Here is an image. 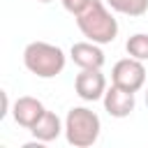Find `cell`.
<instances>
[{"instance_id": "1", "label": "cell", "mask_w": 148, "mask_h": 148, "mask_svg": "<svg viewBox=\"0 0 148 148\" xmlns=\"http://www.w3.org/2000/svg\"><path fill=\"white\" fill-rule=\"evenodd\" d=\"M76 25L81 30V35L95 44H111L118 37V21L113 18V14L106 9V5L102 0H92L88 5V9H83L76 16Z\"/></svg>"}, {"instance_id": "2", "label": "cell", "mask_w": 148, "mask_h": 148, "mask_svg": "<svg viewBox=\"0 0 148 148\" xmlns=\"http://www.w3.org/2000/svg\"><path fill=\"white\" fill-rule=\"evenodd\" d=\"M23 65L37 79H53V76H58L65 69L67 56L56 44H49V42H30L23 49Z\"/></svg>"}, {"instance_id": "3", "label": "cell", "mask_w": 148, "mask_h": 148, "mask_svg": "<svg viewBox=\"0 0 148 148\" xmlns=\"http://www.w3.org/2000/svg\"><path fill=\"white\" fill-rule=\"evenodd\" d=\"M99 116L88 106H72L65 116V139L74 148H88L99 139Z\"/></svg>"}, {"instance_id": "4", "label": "cell", "mask_w": 148, "mask_h": 148, "mask_svg": "<svg viewBox=\"0 0 148 148\" xmlns=\"http://www.w3.org/2000/svg\"><path fill=\"white\" fill-rule=\"evenodd\" d=\"M111 83L130 92H139L146 86V65L132 56L118 60L111 69Z\"/></svg>"}, {"instance_id": "5", "label": "cell", "mask_w": 148, "mask_h": 148, "mask_svg": "<svg viewBox=\"0 0 148 148\" xmlns=\"http://www.w3.org/2000/svg\"><path fill=\"white\" fill-rule=\"evenodd\" d=\"M106 76L102 69H81L74 79V90L83 102H97L106 92Z\"/></svg>"}, {"instance_id": "6", "label": "cell", "mask_w": 148, "mask_h": 148, "mask_svg": "<svg viewBox=\"0 0 148 148\" xmlns=\"http://www.w3.org/2000/svg\"><path fill=\"white\" fill-rule=\"evenodd\" d=\"M102 102H104L106 113L113 116V118H127V116L134 111V106H136L134 92H130V90H125V88H118V86H113V83L106 88Z\"/></svg>"}, {"instance_id": "7", "label": "cell", "mask_w": 148, "mask_h": 148, "mask_svg": "<svg viewBox=\"0 0 148 148\" xmlns=\"http://www.w3.org/2000/svg\"><path fill=\"white\" fill-rule=\"evenodd\" d=\"M69 58L74 60V65H79L81 69H102L106 58L104 51L99 49V44L86 39V42H76L69 49Z\"/></svg>"}, {"instance_id": "8", "label": "cell", "mask_w": 148, "mask_h": 148, "mask_svg": "<svg viewBox=\"0 0 148 148\" xmlns=\"http://www.w3.org/2000/svg\"><path fill=\"white\" fill-rule=\"evenodd\" d=\"M44 104L37 99V97H30V95H23V97H18L16 102H14V106H12V116H14V120L21 125V127H25V130H30L42 116H44Z\"/></svg>"}, {"instance_id": "9", "label": "cell", "mask_w": 148, "mask_h": 148, "mask_svg": "<svg viewBox=\"0 0 148 148\" xmlns=\"http://www.w3.org/2000/svg\"><path fill=\"white\" fill-rule=\"evenodd\" d=\"M60 132H65V123L58 118V113L53 111H44V116L30 127V134L42 141V143H49V141H56L60 136Z\"/></svg>"}, {"instance_id": "10", "label": "cell", "mask_w": 148, "mask_h": 148, "mask_svg": "<svg viewBox=\"0 0 148 148\" xmlns=\"http://www.w3.org/2000/svg\"><path fill=\"white\" fill-rule=\"evenodd\" d=\"M113 12L125 16H143L148 12V0H104Z\"/></svg>"}, {"instance_id": "11", "label": "cell", "mask_w": 148, "mask_h": 148, "mask_svg": "<svg viewBox=\"0 0 148 148\" xmlns=\"http://www.w3.org/2000/svg\"><path fill=\"white\" fill-rule=\"evenodd\" d=\"M125 51H127V56H132V58H136L141 62H148V35L146 32H136V35L127 37Z\"/></svg>"}, {"instance_id": "12", "label": "cell", "mask_w": 148, "mask_h": 148, "mask_svg": "<svg viewBox=\"0 0 148 148\" xmlns=\"http://www.w3.org/2000/svg\"><path fill=\"white\" fill-rule=\"evenodd\" d=\"M60 2H62V7H65L69 14L79 16L83 9H88V5H90L92 0H60Z\"/></svg>"}, {"instance_id": "13", "label": "cell", "mask_w": 148, "mask_h": 148, "mask_svg": "<svg viewBox=\"0 0 148 148\" xmlns=\"http://www.w3.org/2000/svg\"><path fill=\"white\" fill-rule=\"evenodd\" d=\"M9 111V99H7V92H2V111H0V118H5Z\"/></svg>"}, {"instance_id": "14", "label": "cell", "mask_w": 148, "mask_h": 148, "mask_svg": "<svg viewBox=\"0 0 148 148\" xmlns=\"http://www.w3.org/2000/svg\"><path fill=\"white\" fill-rule=\"evenodd\" d=\"M37 2H44V5H46V2H53V0H37Z\"/></svg>"}, {"instance_id": "15", "label": "cell", "mask_w": 148, "mask_h": 148, "mask_svg": "<svg viewBox=\"0 0 148 148\" xmlns=\"http://www.w3.org/2000/svg\"><path fill=\"white\" fill-rule=\"evenodd\" d=\"M146 106H148V88H146Z\"/></svg>"}]
</instances>
